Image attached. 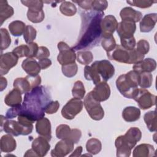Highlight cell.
Returning a JSON list of instances; mask_svg holds the SVG:
<instances>
[{
	"label": "cell",
	"mask_w": 157,
	"mask_h": 157,
	"mask_svg": "<svg viewBox=\"0 0 157 157\" xmlns=\"http://www.w3.org/2000/svg\"><path fill=\"white\" fill-rule=\"evenodd\" d=\"M104 15L103 12L93 10L80 13L81 29L78 41L72 47L74 51L91 48L99 44L102 37L101 22Z\"/></svg>",
	"instance_id": "6da1fadb"
},
{
	"label": "cell",
	"mask_w": 157,
	"mask_h": 157,
	"mask_svg": "<svg viewBox=\"0 0 157 157\" xmlns=\"http://www.w3.org/2000/svg\"><path fill=\"white\" fill-rule=\"evenodd\" d=\"M52 101L48 89L44 86H38L25 94L19 115H23L33 123L45 117V107Z\"/></svg>",
	"instance_id": "7a4b0ae2"
},
{
	"label": "cell",
	"mask_w": 157,
	"mask_h": 157,
	"mask_svg": "<svg viewBox=\"0 0 157 157\" xmlns=\"http://www.w3.org/2000/svg\"><path fill=\"white\" fill-rule=\"evenodd\" d=\"M138 73L132 71L120 75L116 80V86L121 95L133 99L138 90Z\"/></svg>",
	"instance_id": "3957f363"
},
{
	"label": "cell",
	"mask_w": 157,
	"mask_h": 157,
	"mask_svg": "<svg viewBox=\"0 0 157 157\" xmlns=\"http://www.w3.org/2000/svg\"><path fill=\"white\" fill-rule=\"evenodd\" d=\"M33 129V125L26 126L21 124L18 121L10 120L7 119L6 117L1 115V131H4L7 134L14 136H18L20 135H28L32 132Z\"/></svg>",
	"instance_id": "277c9868"
},
{
	"label": "cell",
	"mask_w": 157,
	"mask_h": 157,
	"mask_svg": "<svg viewBox=\"0 0 157 157\" xmlns=\"http://www.w3.org/2000/svg\"><path fill=\"white\" fill-rule=\"evenodd\" d=\"M83 105L90 117L94 120L99 121L103 118L104 111L99 102L96 101L88 93L84 98Z\"/></svg>",
	"instance_id": "5b68a950"
},
{
	"label": "cell",
	"mask_w": 157,
	"mask_h": 157,
	"mask_svg": "<svg viewBox=\"0 0 157 157\" xmlns=\"http://www.w3.org/2000/svg\"><path fill=\"white\" fill-rule=\"evenodd\" d=\"M57 47L59 50L57 61L61 66L75 63L76 54L72 48H71L66 42L63 41L58 42Z\"/></svg>",
	"instance_id": "8992f818"
},
{
	"label": "cell",
	"mask_w": 157,
	"mask_h": 157,
	"mask_svg": "<svg viewBox=\"0 0 157 157\" xmlns=\"http://www.w3.org/2000/svg\"><path fill=\"white\" fill-rule=\"evenodd\" d=\"M156 98L155 95L145 88H139L133 99L137 102L139 108L146 110L156 104Z\"/></svg>",
	"instance_id": "52a82bcc"
},
{
	"label": "cell",
	"mask_w": 157,
	"mask_h": 157,
	"mask_svg": "<svg viewBox=\"0 0 157 157\" xmlns=\"http://www.w3.org/2000/svg\"><path fill=\"white\" fill-rule=\"evenodd\" d=\"M99 75L103 79V81L107 82L115 74V68L112 63L106 59L96 61L91 66Z\"/></svg>",
	"instance_id": "ba28073f"
},
{
	"label": "cell",
	"mask_w": 157,
	"mask_h": 157,
	"mask_svg": "<svg viewBox=\"0 0 157 157\" xmlns=\"http://www.w3.org/2000/svg\"><path fill=\"white\" fill-rule=\"evenodd\" d=\"M83 102L78 99L72 98L63 106L61 110L62 116L67 120H72L82 110Z\"/></svg>",
	"instance_id": "9c48e42d"
},
{
	"label": "cell",
	"mask_w": 157,
	"mask_h": 157,
	"mask_svg": "<svg viewBox=\"0 0 157 157\" xmlns=\"http://www.w3.org/2000/svg\"><path fill=\"white\" fill-rule=\"evenodd\" d=\"M18 57L12 52L2 53L0 56V74L1 76L8 73L9 70L17 65Z\"/></svg>",
	"instance_id": "30bf717a"
},
{
	"label": "cell",
	"mask_w": 157,
	"mask_h": 157,
	"mask_svg": "<svg viewBox=\"0 0 157 157\" xmlns=\"http://www.w3.org/2000/svg\"><path fill=\"white\" fill-rule=\"evenodd\" d=\"M74 143L69 139H61L57 142L55 148L51 151V156L53 157H64L71 153L74 150Z\"/></svg>",
	"instance_id": "8fae6325"
},
{
	"label": "cell",
	"mask_w": 157,
	"mask_h": 157,
	"mask_svg": "<svg viewBox=\"0 0 157 157\" xmlns=\"http://www.w3.org/2000/svg\"><path fill=\"white\" fill-rule=\"evenodd\" d=\"M92 97L98 102L107 100L110 95V88L106 82H100L96 85L94 89L90 91Z\"/></svg>",
	"instance_id": "7c38bea8"
},
{
	"label": "cell",
	"mask_w": 157,
	"mask_h": 157,
	"mask_svg": "<svg viewBox=\"0 0 157 157\" xmlns=\"http://www.w3.org/2000/svg\"><path fill=\"white\" fill-rule=\"evenodd\" d=\"M118 22L113 15H109L105 16L101 22L102 30V37H107L112 36L117 29Z\"/></svg>",
	"instance_id": "4fadbf2b"
},
{
	"label": "cell",
	"mask_w": 157,
	"mask_h": 157,
	"mask_svg": "<svg viewBox=\"0 0 157 157\" xmlns=\"http://www.w3.org/2000/svg\"><path fill=\"white\" fill-rule=\"evenodd\" d=\"M107 56L111 60L128 64L129 60V50H126L120 45H117L112 51L107 53Z\"/></svg>",
	"instance_id": "5bb4252c"
},
{
	"label": "cell",
	"mask_w": 157,
	"mask_h": 157,
	"mask_svg": "<svg viewBox=\"0 0 157 157\" xmlns=\"http://www.w3.org/2000/svg\"><path fill=\"white\" fill-rule=\"evenodd\" d=\"M117 149V156L129 157L131 155V150L133 148L127 141L124 135L118 136L115 141Z\"/></svg>",
	"instance_id": "9a60e30c"
},
{
	"label": "cell",
	"mask_w": 157,
	"mask_h": 157,
	"mask_svg": "<svg viewBox=\"0 0 157 157\" xmlns=\"http://www.w3.org/2000/svg\"><path fill=\"white\" fill-rule=\"evenodd\" d=\"M136 29V23L132 21L122 20L118 23L117 32L120 38H129L134 36Z\"/></svg>",
	"instance_id": "2e32d148"
},
{
	"label": "cell",
	"mask_w": 157,
	"mask_h": 157,
	"mask_svg": "<svg viewBox=\"0 0 157 157\" xmlns=\"http://www.w3.org/2000/svg\"><path fill=\"white\" fill-rule=\"evenodd\" d=\"M49 142L46 138L40 136L33 141L31 147L38 156L42 157L47 155L50 148Z\"/></svg>",
	"instance_id": "e0dca14e"
},
{
	"label": "cell",
	"mask_w": 157,
	"mask_h": 157,
	"mask_svg": "<svg viewBox=\"0 0 157 157\" xmlns=\"http://www.w3.org/2000/svg\"><path fill=\"white\" fill-rule=\"evenodd\" d=\"M36 130L38 134L50 141L52 139L51 123L48 118L43 117L38 120L36 124Z\"/></svg>",
	"instance_id": "ac0fdd59"
},
{
	"label": "cell",
	"mask_w": 157,
	"mask_h": 157,
	"mask_svg": "<svg viewBox=\"0 0 157 157\" xmlns=\"http://www.w3.org/2000/svg\"><path fill=\"white\" fill-rule=\"evenodd\" d=\"M156 67V61L150 58L144 59L140 62L134 64L133 71L138 74L142 72H151Z\"/></svg>",
	"instance_id": "d6986e66"
},
{
	"label": "cell",
	"mask_w": 157,
	"mask_h": 157,
	"mask_svg": "<svg viewBox=\"0 0 157 157\" xmlns=\"http://www.w3.org/2000/svg\"><path fill=\"white\" fill-rule=\"evenodd\" d=\"M120 15L122 20L132 21L135 23L142 18V13L131 7L123 8L120 12Z\"/></svg>",
	"instance_id": "ffe728a7"
},
{
	"label": "cell",
	"mask_w": 157,
	"mask_h": 157,
	"mask_svg": "<svg viewBox=\"0 0 157 157\" xmlns=\"http://www.w3.org/2000/svg\"><path fill=\"white\" fill-rule=\"evenodd\" d=\"M157 21L156 13L146 14L140 21V31L142 33H149L155 27Z\"/></svg>",
	"instance_id": "44dd1931"
},
{
	"label": "cell",
	"mask_w": 157,
	"mask_h": 157,
	"mask_svg": "<svg viewBox=\"0 0 157 157\" xmlns=\"http://www.w3.org/2000/svg\"><path fill=\"white\" fill-rule=\"evenodd\" d=\"M155 155L154 147L148 144H142L137 145L132 151L134 157H151Z\"/></svg>",
	"instance_id": "7402d4cb"
},
{
	"label": "cell",
	"mask_w": 157,
	"mask_h": 157,
	"mask_svg": "<svg viewBox=\"0 0 157 157\" xmlns=\"http://www.w3.org/2000/svg\"><path fill=\"white\" fill-rule=\"evenodd\" d=\"M23 69L29 75L35 76L39 75L40 72V66L35 59L27 58L21 64Z\"/></svg>",
	"instance_id": "603a6c76"
},
{
	"label": "cell",
	"mask_w": 157,
	"mask_h": 157,
	"mask_svg": "<svg viewBox=\"0 0 157 157\" xmlns=\"http://www.w3.org/2000/svg\"><path fill=\"white\" fill-rule=\"evenodd\" d=\"M16 147V141L11 134H8L1 137L0 140V148L2 152L10 153L15 150Z\"/></svg>",
	"instance_id": "cb8c5ba5"
},
{
	"label": "cell",
	"mask_w": 157,
	"mask_h": 157,
	"mask_svg": "<svg viewBox=\"0 0 157 157\" xmlns=\"http://www.w3.org/2000/svg\"><path fill=\"white\" fill-rule=\"evenodd\" d=\"M21 94L20 90L14 88L6 96L4 99L6 104L10 107H15L20 105L22 101Z\"/></svg>",
	"instance_id": "d4e9b609"
},
{
	"label": "cell",
	"mask_w": 157,
	"mask_h": 157,
	"mask_svg": "<svg viewBox=\"0 0 157 157\" xmlns=\"http://www.w3.org/2000/svg\"><path fill=\"white\" fill-rule=\"evenodd\" d=\"M140 117V110L133 106L125 107L122 112V117L126 122H134L138 120Z\"/></svg>",
	"instance_id": "484cf974"
},
{
	"label": "cell",
	"mask_w": 157,
	"mask_h": 157,
	"mask_svg": "<svg viewBox=\"0 0 157 157\" xmlns=\"http://www.w3.org/2000/svg\"><path fill=\"white\" fill-rule=\"evenodd\" d=\"M124 136L131 147L134 148L137 142L141 139L142 132L138 128L132 127L126 131Z\"/></svg>",
	"instance_id": "4316f807"
},
{
	"label": "cell",
	"mask_w": 157,
	"mask_h": 157,
	"mask_svg": "<svg viewBox=\"0 0 157 157\" xmlns=\"http://www.w3.org/2000/svg\"><path fill=\"white\" fill-rule=\"evenodd\" d=\"M14 13L13 7L9 5L7 1H0V21L2 25L4 21L11 17Z\"/></svg>",
	"instance_id": "83f0119b"
},
{
	"label": "cell",
	"mask_w": 157,
	"mask_h": 157,
	"mask_svg": "<svg viewBox=\"0 0 157 157\" xmlns=\"http://www.w3.org/2000/svg\"><path fill=\"white\" fill-rule=\"evenodd\" d=\"M13 86L15 88L20 90L22 94H26L33 89L30 82L27 77L17 78L13 81Z\"/></svg>",
	"instance_id": "f1b7e54d"
},
{
	"label": "cell",
	"mask_w": 157,
	"mask_h": 157,
	"mask_svg": "<svg viewBox=\"0 0 157 157\" xmlns=\"http://www.w3.org/2000/svg\"><path fill=\"white\" fill-rule=\"evenodd\" d=\"M144 121L147 125L148 129L150 132L156 131V110L149 111L144 116Z\"/></svg>",
	"instance_id": "f546056e"
},
{
	"label": "cell",
	"mask_w": 157,
	"mask_h": 157,
	"mask_svg": "<svg viewBox=\"0 0 157 157\" xmlns=\"http://www.w3.org/2000/svg\"><path fill=\"white\" fill-rule=\"evenodd\" d=\"M9 29L12 35L13 36H20L23 34L25 30V24L21 21L15 20L11 22L9 26Z\"/></svg>",
	"instance_id": "4dcf8cb0"
},
{
	"label": "cell",
	"mask_w": 157,
	"mask_h": 157,
	"mask_svg": "<svg viewBox=\"0 0 157 157\" xmlns=\"http://www.w3.org/2000/svg\"><path fill=\"white\" fill-rule=\"evenodd\" d=\"M27 17L28 20L34 23L42 22L45 17L43 9H30L27 12Z\"/></svg>",
	"instance_id": "1f68e13d"
},
{
	"label": "cell",
	"mask_w": 157,
	"mask_h": 157,
	"mask_svg": "<svg viewBox=\"0 0 157 157\" xmlns=\"http://www.w3.org/2000/svg\"><path fill=\"white\" fill-rule=\"evenodd\" d=\"M86 151L91 155L99 153L102 149V144L99 140L96 138L90 139L86 144Z\"/></svg>",
	"instance_id": "d6a6232c"
},
{
	"label": "cell",
	"mask_w": 157,
	"mask_h": 157,
	"mask_svg": "<svg viewBox=\"0 0 157 157\" xmlns=\"http://www.w3.org/2000/svg\"><path fill=\"white\" fill-rule=\"evenodd\" d=\"M138 74V85L141 88H150L153 82V75L151 72H142Z\"/></svg>",
	"instance_id": "836d02e7"
},
{
	"label": "cell",
	"mask_w": 157,
	"mask_h": 157,
	"mask_svg": "<svg viewBox=\"0 0 157 157\" xmlns=\"http://www.w3.org/2000/svg\"><path fill=\"white\" fill-rule=\"evenodd\" d=\"M60 12L64 15L71 17L77 12L75 6L69 1H63L59 6Z\"/></svg>",
	"instance_id": "e575fe53"
},
{
	"label": "cell",
	"mask_w": 157,
	"mask_h": 157,
	"mask_svg": "<svg viewBox=\"0 0 157 157\" xmlns=\"http://www.w3.org/2000/svg\"><path fill=\"white\" fill-rule=\"evenodd\" d=\"M84 77L86 80H91L96 85L101 82V77L91 66H85L84 68Z\"/></svg>",
	"instance_id": "d590c367"
},
{
	"label": "cell",
	"mask_w": 157,
	"mask_h": 157,
	"mask_svg": "<svg viewBox=\"0 0 157 157\" xmlns=\"http://www.w3.org/2000/svg\"><path fill=\"white\" fill-rule=\"evenodd\" d=\"M76 59L83 65H88L93 59V55L90 51L78 52L76 55Z\"/></svg>",
	"instance_id": "8d00e7d4"
},
{
	"label": "cell",
	"mask_w": 157,
	"mask_h": 157,
	"mask_svg": "<svg viewBox=\"0 0 157 157\" xmlns=\"http://www.w3.org/2000/svg\"><path fill=\"white\" fill-rule=\"evenodd\" d=\"M72 94L74 98L82 99L85 94V90L83 83L80 80H77L75 82L72 90Z\"/></svg>",
	"instance_id": "74e56055"
},
{
	"label": "cell",
	"mask_w": 157,
	"mask_h": 157,
	"mask_svg": "<svg viewBox=\"0 0 157 157\" xmlns=\"http://www.w3.org/2000/svg\"><path fill=\"white\" fill-rule=\"evenodd\" d=\"M71 132V129L68 125L59 124L56 129V136L59 139H69Z\"/></svg>",
	"instance_id": "f35d334b"
},
{
	"label": "cell",
	"mask_w": 157,
	"mask_h": 157,
	"mask_svg": "<svg viewBox=\"0 0 157 157\" xmlns=\"http://www.w3.org/2000/svg\"><path fill=\"white\" fill-rule=\"evenodd\" d=\"M101 44L102 47L107 52V53L112 51L117 45L115 38L112 35L102 37Z\"/></svg>",
	"instance_id": "ab89813d"
},
{
	"label": "cell",
	"mask_w": 157,
	"mask_h": 157,
	"mask_svg": "<svg viewBox=\"0 0 157 157\" xmlns=\"http://www.w3.org/2000/svg\"><path fill=\"white\" fill-rule=\"evenodd\" d=\"M62 72L67 77L71 78L75 76L78 71V66L75 63L62 66Z\"/></svg>",
	"instance_id": "60d3db41"
},
{
	"label": "cell",
	"mask_w": 157,
	"mask_h": 157,
	"mask_svg": "<svg viewBox=\"0 0 157 157\" xmlns=\"http://www.w3.org/2000/svg\"><path fill=\"white\" fill-rule=\"evenodd\" d=\"M37 32L36 29L31 25L26 26L25 32L23 33V38L26 44H29L33 42L36 37Z\"/></svg>",
	"instance_id": "b9f144b4"
},
{
	"label": "cell",
	"mask_w": 157,
	"mask_h": 157,
	"mask_svg": "<svg viewBox=\"0 0 157 157\" xmlns=\"http://www.w3.org/2000/svg\"><path fill=\"white\" fill-rule=\"evenodd\" d=\"M1 51L7 49L11 44V38L8 31L6 28H1Z\"/></svg>",
	"instance_id": "7bdbcfd3"
},
{
	"label": "cell",
	"mask_w": 157,
	"mask_h": 157,
	"mask_svg": "<svg viewBox=\"0 0 157 157\" xmlns=\"http://www.w3.org/2000/svg\"><path fill=\"white\" fill-rule=\"evenodd\" d=\"M126 2L131 6L144 9L151 7L153 5V4L156 2V1L151 0H131L127 1Z\"/></svg>",
	"instance_id": "ee69618b"
},
{
	"label": "cell",
	"mask_w": 157,
	"mask_h": 157,
	"mask_svg": "<svg viewBox=\"0 0 157 157\" xmlns=\"http://www.w3.org/2000/svg\"><path fill=\"white\" fill-rule=\"evenodd\" d=\"M12 52L17 55L18 58L21 57H28L29 55V48L28 45H20L15 47Z\"/></svg>",
	"instance_id": "f6af8a7d"
},
{
	"label": "cell",
	"mask_w": 157,
	"mask_h": 157,
	"mask_svg": "<svg viewBox=\"0 0 157 157\" xmlns=\"http://www.w3.org/2000/svg\"><path fill=\"white\" fill-rule=\"evenodd\" d=\"M144 55L139 52L136 48L129 50V60L128 64H131L137 63L144 59Z\"/></svg>",
	"instance_id": "bcb514c9"
},
{
	"label": "cell",
	"mask_w": 157,
	"mask_h": 157,
	"mask_svg": "<svg viewBox=\"0 0 157 157\" xmlns=\"http://www.w3.org/2000/svg\"><path fill=\"white\" fill-rule=\"evenodd\" d=\"M121 45L127 50H131L135 48L136 41L134 36L129 38H120Z\"/></svg>",
	"instance_id": "7dc6e473"
},
{
	"label": "cell",
	"mask_w": 157,
	"mask_h": 157,
	"mask_svg": "<svg viewBox=\"0 0 157 157\" xmlns=\"http://www.w3.org/2000/svg\"><path fill=\"white\" fill-rule=\"evenodd\" d=\"M21 2L30 9H43L44 1H21Z\"/></svg>",
	"instance_id": "c3c4849f"
},
{
	"label": "cell",
	"mask_w": 157,
	"mask_h": 157,
	"mask_svg": "<svg viewBox=\"0 0 157 157\" xmlns=\"http://www.w3.org/2000/svg\"><path fill=\"white\" fill-rule=\"evenodd\" d=\"M139 52L142 55L147 54L150 50V45L147 40L144 39H141L137 42L136 44V48Z\"/></svg>",
	"instance_id": "681fc988"
},
{
	"label": "cell",
	"mask_w": 157,
	"mask_h": 157,
	"mask_svg": "<svg viewBox=\"0 0 157 157\" xmlns=\"http://www.w3.org/2000/svg\"><path fill=\"white\" fill-rule=\"evenodd\" d=\"M92 9L98 12H103L105 10L108 6V2L105 0L96 1L93 0L92 1Z\"/></svg>",
	"instance_id": "f907efd6"
},
{
	"label": "cell",
	"mask_w": 157,
	"mask_h": 157,
	"mask_svg": "<svg viewBox=\"0 0 157 157\" xmlns=\"http://www.w3.org/2000/svg\"><path fill=\"white\" fill-rule=\"evenodd\" d=\"M21 104L15 107H12V108L9 109L7 111L6 117L7 119H12V118H15L16 117L19 115L21 112Z\"/></svg>",
	"instance_id": "816d5d0a"
},
{
	"label": "cell",
	"mask_w": 157,
	"mask_h": 157,
	"mask_svg": "<svg viewBox=\"0 0 157 157\" xmlns=\"http://www.w3.org/2000/svg\"><path fill=\"white\" fill-rule=\"evenodd\" d=\"M59 107V103L58 101H51L45 107V113L48 114L55 113Z\"/></svg>",
	"instance_id": "f5cc1de1"
},
{
	"label": "cell",
	"mask_w": 157,
	"mask_h": 157,
	"mask_svg": "<svg viewBox=\"0 0 157 157\" xmlns=\"http://www.w3.org/2000/svg\"><path fill=\"white\" fill-rule=\"evenodd\" d=\"M82 136V132L78 129H71V132L69 140H71L74 144H77L80 140Z\"/></svg>",
	"instance_id": "db71d44e"
},
{
	"label": "cell",
	"mask_w": 157,
	"mask_h": 157,
	"mask_svg": "<svg viewBox=\"0 0 157 157\" xmlns=\"http://www.w3.org/2000/svg\"><path fill=\"white\" fill-rule=\"evenodd\" d=\"M49 56H50V52L48 49L44 46H40L39 47L36 58L39 60L43 58H48Z\"/></svg>",
	"instance_id": "11a10c76"
},
{
	"label": "cell",
	"mask_w": 157,
	"mask_h": 157,
	"mask_svg": "<svg viewBox=\"0 0 157 157\" xmlns=\"http://www.w3.org/2000/svg\"><path fill=\"white\" fill-rule=\"evenodd\" d=\"M92 0L86 1H73L74 2L77 4L82 9L86 10H90L92 9Z\"/></svg>",
	"instance_id": "9f6ffc18"
},
{
	"label": "cell",
	"mask_w": 157,
	"mask_h": 157,
	"mask_svg": "<svg viewBox=\"0 0 157 157\" xmlns=\"http://www.w3.org/2000/svg\"><path fill=\"white\" fill-rule=\"evenodd\" d=\"M28 45L29 46V55L28 58H33V57H36L39 49V47L37 43L33 42L31 43L28 44Z\"/></svg>",
	"instance_id": "6f0895ef"
},
{
	"label": "cell",
	"mask_w": 157,
	"mask_h": 157,
	"mask_svg": "<svg viewBox=\"0 0 157 157\" xmlns=\"http://www.w3.org/2000/svg\"><path fill=\"white\" fill-rule=\"evenodd\" d=\"M38 63L41 69H45L52 65V61L48 58H43L39 59Z\"/></svg>",
	"instance_id": "680465c9"
},
{
	"label": "cell",
	"mask_w": 157,
	"mask_h": 157,
	"mask_svg": "<svg viewBox=\"0 0 157 157\" xmlns=\"http://www.w3.org/2000/svg\"><path fill=\"white\" fill-rule=\"evenodd\" d=\"M82 146H78L77 147L76 149L72 152L71 155H70V156H80L81 155V153L82 152Z\"/></svg>",
	"instance_id": "91938a15"
},
{
	"label": "cell",
	"mask_w": 157,
	"mask_h": 157,
	"mask_svg": "<svg viewBox=\"0 0 157 157\" xmlns=\"http://www.w3.org/2000/svg\"><path fill=\"white\" fill-rule=\"evenodd\" d=\"M7 85V81L6 78L3 77L2 76H1V84H0L1 89H0V91H2L6 88Z\"/></svg>",
	"instance_id": "94428289"
},
{
	"label": "cell",
	"mask_w": 157,
	"mask_h": 157,
	"mask_svg": "<svg viewBox=\"0 0 157 157\" xmlns=\"http://www.w3.org/2000/svg\"><path fill=\"white\" fill-rule=\"evenodd\" d=\"M24 156H38L35 151L31 148V149L26 151V153L24 155Z\"/></svg>",
	"instance_id": "6125c7cd"
}]
</instances>
